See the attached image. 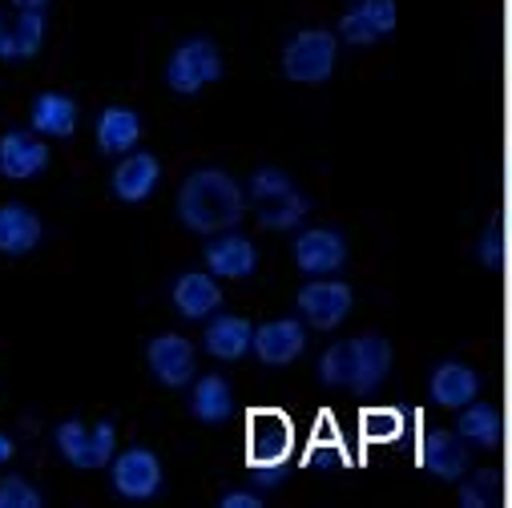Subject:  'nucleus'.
<instances>
[{
	"label": "nucleus",
	"mask_w": 512,
	"mask_h": 508,
	"mask_svg": "<svg viewBox=\"0 0 512 508\" xmlns=\"http://www.w3.org/2000/svg\"><path fill=\"white\" fill-rule=\"evenodd\" d=\"M49 166V146L37 134L25 130H9L0 138V174L13 182H29Z\"/></svg>",
	"instance_id": "17"
},
{
	"label": "nucleus",
	"mask_w": 512,
	"mask_h": 508,
	"mask_svg": "<svg viewBox=\"0 0 512 508\" xmlns=\"http://www.w3.org/2000/svg\"><path fill=\"white\" fill-rule=\"evenodd\" d=\"M250 198H254V218L267 230H295L311 210V202L295 190V182L275 166H263L250 178Z\"/></svg>",
	"instance_id": "3"
},
{
	"label": "nucleus",
	"mask_w": 512,
	"mask_h": 508,
	"mask_svg": "<svg viewBox=\"0 0 512 508\" xmlns=\"http://www.w3.org/2000/svg\"><path fill=\"white\" fill-rule=\"evenodd\" d=\"M158 182H162V162L154 154H134V150L113 166V178H109L113 198H121L125 206L146 202L158 190Z\"/></svg>",
	"instance_id": "14"
},
{
	"label": "nucleus",
	"mask_w": 512,
	"mask_h": 508,
	"mask_svg": "<svg viewBox=\"0 0 512 508\" xmlns=\"http://www.w3.org/2000/svg\"><path fill=\"white\" fill-rule=\"evenodd\" d=\"M77 101L69 97V93H37L33 97V113H29V121H33V130L37 134H45V138H73L77 134Z\"/></svg>",
	"instance_id": "21"
},
{
	"label": "nucleus",
	"mask_w": 512,
	"mask_h": 508,
	"mask_svg": "<svg viewBox=\"0 0 512 508\" xmlns=\"http://www.w3.org/2000/svg\"><path fill=\"white\" fill-rule=\"evenodd\" d=\"M424 468L444 480V484H456L464 472H468V448H464V436H432L424 444Z\"/></svg>",
	"instance_id": "25"
},
{
	"label": "nucleus",
	"mask_w": 512,
	"mask_h": 508,
	"mask_svg": "<svg viewBox=\"0 0 512 508\" xmlns=\"http://www.w3.org/2000/svg\"><path fill=\"white\" fill-rule=\"evenodd\" d=\"M41 242V218L21 202H0V254H29Z\"/></svg>",
	"instance_id": "22"
},
{
	"label": "nucleus",
	"mask_w": 512,
	"mask_h": 508,
	"mask_svg": "<svg viewBox=\"0 0 512 508\" xmlns=\"http://www.w3.org/2000/svg\"><path fill=\"white\" fill-rule=\"evenodd\" d=\"M113 488L125 500H150L162 492V460L150 448H125L113 456Z\"/></svg>",
	"instance_id": "9"
},
{
	"label": "nucleus",
	"mask_w": 512,
	"mask_h": 508,
	"mask_svg": "<svg viewBox=\"0 0 512 508\" xmlns=\"http://www.w3.org/2000/svg\"><path fill=\"white\" fill-rule=\"evenodd\" d=\"M307 347V327L299 319H271L254 331V355L267 367H287L303 355Z\"/></svg>",
	"instance_id": "16"
},
{
	"label": "nucleus",
	"mask_w": 512,
	"mask_h": 508,
	"mask_svg": "<svg viewBox=\"0 0 512 508\" xmlns=\"http://www.w3.org/2000/svg\"><path fill=\"white\" fill-rule=\"evenodd\" d=\"M9 460H13V436L0 432V464H9Z\"/></svg>",
	"instance_id": "30"
},
{
	"label": "nucleus",
	"mask_w": 512,
	"mask_h": 508,
	"mask_svg": "<svg viewBox=\"0 0 512 508\" xmlns=\"http://www.w3.org/2000/svg\"><path fill=\"white\" fill-rule=\"evenodd\" d=\"M392 371V343L383 335H351L323 351L319 379L335 392H375Z\"/></svg>",
	"instance_id": "2"
},
{
	"label": "nucleus",
	"mask_w": 512,
	"mask_h": 508,
	"mask_svg": "<svg viewBox=\"0 0 512 508\" xmlns=\"http://www.w3.org/2000/svg\"><path fill=\"white\" fill-rule=\"evenodd\" d=\"M246 214V194L242 186L222 174V170H194L182 186H178V218L186 230L194 234H222L234 230Z\"/></svg>",
	"instance_id": "1"
},
{
	"label": "nucleus",
	"mask_w": 512,
	"mask_h": 508,
	"mask_svg": "<svg viewBox=\"0 0 512 508\" xmlns=\"http://www.w3.org/2000/svg\"><path fill=\"white\" fill-rule=\"evenodd\" d=\"M146 359H150V371L158 375V384H166V388H186L190 379L198 375V351H194V343L186 335L150 339Z\"/></svg>",
	"instance_id": "10"
},
{
	"label": "nucleus",
	"mask_w": 512,
	"mask_h": 508,
	"mask_svg": "<svg viewBox=\"0 0 512 508\" xmlns=\"http://www.w3.org/2000/svg\"><path fill=\"white\" fill-rule=\"evenodd\" d=\"M234 408V392L222 375H202L194 379V392H190V412L198 424H222Z\"/></svg>",
	"instance_id": "24"
},
{
	"label": "nucleus",
	"mask_w": 512,
	"mask_h": 508,
	"mask_svg": "<svg viewBox=\"0 0 512 508\" xmlns=\"http://www.w3.org/2000/svg\"><path fill=\"white\" fill-rule=\"evenodd\" d=\"M263 496H254V492H226L222 496V508H259Z\"/></svg>",
	"instance_id": "29"
},
{
	"label": "nucleus",
	"mask_w": 512,
	"mask_h": 508,
	"mask_svg": "<svg viewBox=\"0 0 512 508\" xmlns=\"http://www.w3.org/2000/svg\"><path fill=\"white\" fill-rule=\"evenodd\" d=\"M170 299H174V311H178L182 319H190V323L210 319V315L222 307L218 275H214V271H186V275L174 279Z\"/></svg>",
	"instance_id": "15"
},
{
	"label": "nucleus",
	"mask_w": 512,
	"mask_h": 508,
	"mask_svg": "<svg viewBox=\"0 0 512 508\" xmlns=\"http://www.w3.org/2000/svg\"><path fill=\"white\" fill-rule=\"evenodd\" d=\"M9 5H13V9H45L49 0H9Z\"/></svg>",
	"instance_id": "31"
},
{
	"label": "nucleus",
	"mask_w": 512,
	"mask_h": 508,
	"mask_svg": "<svg viewBox=\"0 0 512 508\" xmlns=\"http://www.w3.org/2000/svg\"><path fill=\"white\" fill-rule=\"evenodd\" d=\"M206 267L218 275V279H250L254 267H259V250L254 242L238 230H222V234H210L206 242Z\"/></svg>",
	"instance_id": "13"
},
{
	"label": "nucleus",
	"mask_w": 512,
	"mask_h": 508,
	"mask_svg": "<svg viewBox=\"0 0 512 508\" xmlns=\"http://www.w3.org/2000/svg\"><path fill=\"white\" fill-rule=\"evenodd\" d=\"M428 392H432V400L440 408L460 412L480 396V375L472 367H464V363H440L432 371V379H428Z\"/></svg>",
	"instance_id": "20"
},
{
	"label": "nucleus",
	"mask_w": 512,
	"mask_h": 508,
	"mask_svg": "<svg viewBox=\"0 0 512 508\" xmlns=\"http://www.w3.org/2000/svg\"><path fill=\"white\" fill-rule=\"evenodd\" d=\"M488 484H480V480H468L464 488H460V508H480V504H488V492H484Z\"/></svg>",
	"instance_id": "28"
},
{
	"label": "nucleus",
	"mask_w": 512,
	"mask_h": 508,
	"mask_svg": "<svg viewBox=\"0 0 512 508\" xmlns=\"http://www.w3.org/2000/svg\"><path fill=\"white\" fill-rule=\"evenodd\" d=\"M400 25V9L396 0H355V5L339 17V37L355 49H367V45H379L388 41Z\"/></svg>",
	"instance_id": "7"
},
{
	"label": "nucleus",
	"mask_w": 512,
	"mask_h": 508,
	"mask_svg": "<svg viewBox=\"0 0 512 508\" xmlns=\"http://www.w3.org/2000/svg\"><path fill=\"white\" fill-rule=\"evenodd\" d=\"M45 496L25 480V476H5L0 480V508H41Z\"/></svg>",
	"instance_id": "27"
},
{
	"label": "nucleus",
	"mask_w": 512,
	"mask_h": 508,
	"mask_svg": "<svg viewBox=\"0 0 512 508\" xmlns=\"http://www.w3.org/2000/svg\"><path fill=\"white\" fill-rule=\"evenodd\" d=\"M246 452H250V464H279L291 452V420L279 416V412L250 416Z\"/></svg>",
	"instance_id": "18"
},
{
	"label": "nucleus",
	"mask_w": 512,
	"mask_h": 508,
	"mask_svg": "<svg viewBox=\"0 0 512 508\" xmlns=\"http://www.w3.org/2000/svg\"><path fill=\"white\" fill-rule=\"evenodd\" d=\"M456 432L464 436V444H480V448H492L500 440V412L492 404H468L460 408V424Z\"/></svg>",
	"instance_id": "26"
},
{
	"label": "nucleus",
	"mask_w": 512,
	"mask_h": 508,
	"mask_svg": "<svg viewBox=\"0 0 512 508\" xmlns=\"http://www.w3.org/2000/svg\"><path fill=\"white\" fill-rule=\"evenodd\" d=\"M142 142V117L125 105H109L97 117V150L109 158H125Z\"/></svg>",
	"instance_id": "19"
},
{
	"label": "nucleus",
	"mask_w": 512,
	"mask_h": 508,
	"mask_svg": "<svg viewBox=\"0 0 512 508\" xmlns=\"http://www.w3.org/2000/svg\"><path fill=\"white\" fill-rule=\"evenodd\" d=\"M295 263L303 275L319 279V275H335L343 263H347V242L339 230L331 226H315V230H303L295 238Z\"/></svg>",
	"instance_id": "11"
},
{
	"label": "nucleus",
	"mask_w": 512,
	"mask_h": 508,
	"mask_svg": "<svg viewBox=\"0 0 512 508\" xmlns=\"http://www.w3.org/2000/svg\"><path fill=\"white\" fill-rule=\"evenodd\" d=\"M222 77V53L214 41L206 37H190L182 41L170 61H166V85L178 93V97H194L202 89H210L214 81Z\"/></svg>",
	"instance_id": "4"
},
{
	"label": "nucleus",
	"mask_w": 512,
	"mask_h": 508,
	"mask_svg": "<svg viewBox=\"0 0 512 508\" xmlns=\"http://www.w3.org/2000/svg\"><path fill=\"white\" fill-rule=\"evenodd\" d=\"M335 57H339L335 33H327V29H303L283 49V73L295 85H323L335 73Z\"/></svg>",
	"instance_id": "5"
},
{
	"label": "nucleus",
	"mask_w": 512,
	"mask_h": 508,
	"mask_svg": "<svg viewBox=\"0 0 512 508\" xmlns=\"http://www.w3.org/2000/svg\"><path fill=\"white\" fill-rule=\"evenodd\" d=\"M351 303H355L351 287L339 283V279H331V275H319V279H311V283L299 291V311H303V319H307L311 327H319V331L339 327V323L351 315Z\"/></svg>",
	"instance_id": "8"
},
{
	"label": "nucleus",
	"mask_w": 512,
	"mask_h": 508,
	"mask_svg": "<svg viewBox=\"0 0 512 508\" xmlns=\"http://www.w3.org/2000/svg\"><path fill=\"white\" fill-rule=\"evenodd\" d=\"M57 448L73 468H105L117 456V428L109 420H97L93 428L85 420H65L57 428Z\"/></svg>",
	"instance_id": "6"
},
{
	"label": "nucleus",
	"mask_w": 512,
	"mask_h": 508,
	"mask_svg": "<svg viewBox=\"0 0 512 508\" xmlns=\"http://www.w3.org/2000/svg\"><path fill=\"white\" fill-rule=\"evenodd\" d=\"M206 351L222 363L242 359L246 351H254V323L242 315H218L206 327Z\"/></svg>",
	"instance_id": "23"
},
{
	"label": "nucleus",
	"mask_w": 512,
	"mask_h": 508,
	"mask_svg": "<svg viewBox=\"0 0 512 508\" xmlns=\"http://www.w3.org/2000/svg\"><path fill=\"white\" fill-rule=\"evenodd\" d=\"M45 9H13L0 17V61H29L45 45Z\"/></svg>",
	"instance_id": "12"
}]
</instances>
